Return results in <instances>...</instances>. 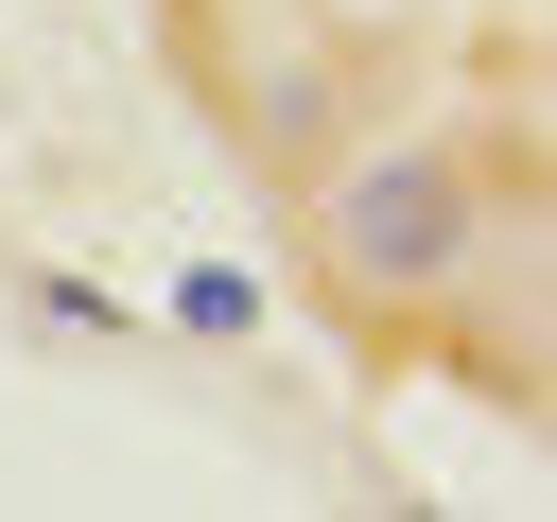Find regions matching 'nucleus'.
Here are the masks:
<instances>
[{
	"instance_id": "f257e3e1",
	"label": "nucleus",
	"mask_w": 557,
	"mask_h": 522,
	"mask_svg": "<svg viewBox=\"0 0 557 522\" xmlns=\"http://www.w3.org/2000/svg\"><path fill=\"white\" fill-rule=\"evenodd\" d=\"M453 261H470L453 157H383V174L331 191V278H348V296H418V278H453Z\"/></svg>"
}]
</instances>
